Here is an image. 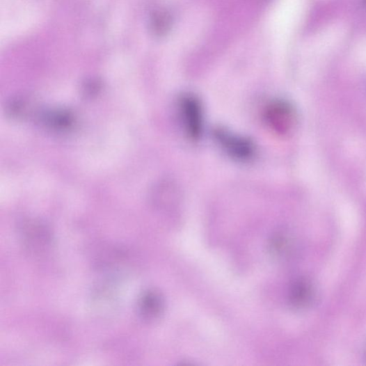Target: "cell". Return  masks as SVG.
Segmentation results:
<instances>
[{
    "label": "cell",
    "mask_w": 366,
    "mask_h": 366,
    "mask_svg": "<svg viewBox=\"0 0 366 366\" xmlns=\"http://www.w3.org/2000/svg\"><path fill=\"white\" fill-rule=\"evenodd\" d=\"M178 108L186 135L193 141H198L203 129L201 102L194 95H182L178 100Z\"/></svg>",
    "instance_id": "1"
},
{
    "label": "cell",
    "mask_w": 366,
    "mask_h": 366,
    "mask_svg": "<svg viewBox=\"0 0 366 366\" xmlns=\"http://www.w3.org/2000/svg\"><path fill=\"white\" fill-rule=\"evenodd\" d=\"M214 136L221 148L235 160L250 161L255 155V145L247 138L233 134L221 127L214 130Z\"/></svg>",
    "instance_id": "2"
},
{
    "label": "cell",
    "mask_w": 366,
    "mask_h": 366,
    "mask_svg": "<svg viewBox=\"0 0 366 366\" xmlns=\"http://www.w3.org/2000/svg\"><path fill=\"white\" fill-rule=\"evenodd\" d=\"M265 118L271 127L283 134L290 133L296 123L294 107L283 100L271 102L266 109Z\"/></svg>",
    "instance_id": "3"
},
{
    "label": "cell",
    "mask_w": 366,
    "mask_h": 366,
    "mask_svg": "<svg viewBox=\"0 0 366 366\" xmlns=\"http://www.w3.org/2000/svg\"><path fill=\"white\" fill-rule=\"evenodd\" d=\"M164 309V299L154 291L144 294L139 303V312L145 321H155L162 315Z\"/></svg>",
    "instance_id": "4"
},
{
    "label": "cell",
    "mask_w": 366,
    "mask_h": 366,
    "mask_svg": "<svg viewBox=\"0 0 366 366\" xmlns=\"http://www.w3.org/2000/svg\"><path fill=\"white\" fill-rule=\"evenodd\" d=\"M171 15L167 11L159 10L151 18V30L156 35H165L170 28Z\"/></svg>",
    "instance_id": "5"
}]
</instances>
